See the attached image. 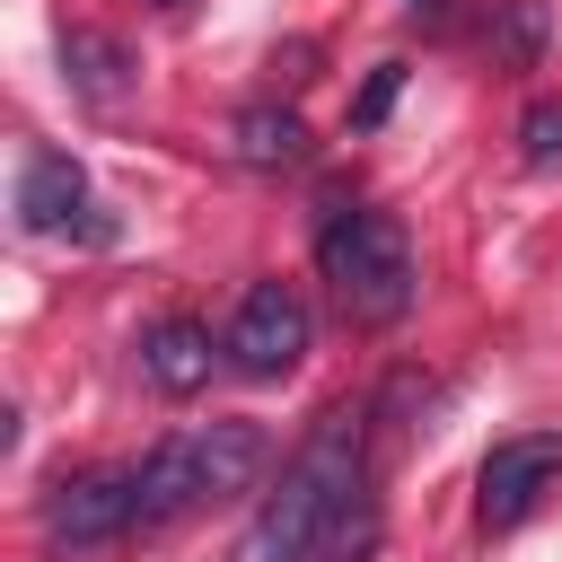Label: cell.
I'll list each match as a JSON object with an SVG mask.
<instances>
[{
    "mask_svg": "<svg viewBox=\"0 0 562 562\" xmlns=\"http://www.w3.org/2000/svg\"><path fill=\"white\" fill-rule=\"evenodd\" d=\"M369 536V404H334L263 492L237 562H351Z\"/></svg>",
    "mask_w": 562,
    "mask_h": 562,
    "instance_id": "obj_1",
    "label": "cell"
},
{
    "mask_svg": "<svg viewBox=\"0 0 562 562\" xmlns=\"http://www.w3.org/2000/svg\"><path fill=\"white\" fill-rule=\"evenodd\" d=\"M553 483H562V430H518V439H501V448L483 457V474H474V518H483V527H518Z\"/></svg>",
    "mask_w": 562,
    "mask_h": 562,
    "instance_id": "obj_5",
    "label": "cell"
},
{
    "mask_svg": "<svg viewBox=\"0 0 562 562\" xmlns=\"http://www.w3.org/2000/svg\"><path fill=\"white\" fill-rule=\"evenodd\" d=\"M140 369H149L158 395H193V386L211 378V334H202L193 316H158V325L140 334Z\"/></svg>",
    "mask_w": 562,
    "mask_h": 562,
    "instance_id": "obj_8",
    "label": "cell"
},
{
    "mask_svg": "<svg viewBox=\"0 0 562 562\" xmlns=\"http://www.w3.org/2000/svg\"><path fill=\"white\" fill-rule=\"evenodd\" d=\"M316 263H325L334 307L351 325H395L422 290V263H413V237L395 211H334L316 237Z\"/></svg>",
    "mask_w": 562,
    "mask_h": 562,
    "instance_id": "obj_3",
    "label": "cell"
},
{
    "mask_svg": "<svg viewBox=\"0 0 562 562\" xmlns=\"http://www.w3.org/2000/svg\"><path fill=\"white\" fill-rule=\"evenodd\" d=\"M158 9H184V0H158Z\"/></svg>",
    "mask_w": 562,
    "mask_h": 562,
    "instance_id": "obj_14",
    "label": "cell"
},
{
    "mask_svg": "<svg viewBox=\"0 0 562 562\" xmlns=\"http://www.w3.org/2000/svg\"><path fill=\"white\" fill-rule=\"evenodd\" d=\"M553 53V0H501L492 9V61L501 70H544Z\"/></svg>",
    "mask_w": 562,
    "mask_h": 562,
    "instance_id": "obj_11",
    "label": "cell"
},
{
    "mask_svg": "<svg viewBox=\"0 0 562 562\" xmlns=\"http://www.w3.org/2000/svg\"><path fill=\"white\" fill-rule=\"evenodd\" d=\"M395 97H404V61H378V70H369V88L351 97V123H360V132H378V123L395 114Z\"/></svg>",
    "mask_w": 562,
    "mask_h": 562,
    "instance_id": "obj_13",
    "label": "cell"
},
{
    "mask_svg": "<svg viewBox=\"0 0 562 562\" xmlns=\"http://www.w3.org/2000/svg\"><path fill=\"white\" fill-rule=\"evenodd\" d=\"M35 527H44V553H97V544H114V536L140 527V483L114 474V465L105 474H70V483L44 492Z\"/></svg>",
    "mask_w": 562,
    "mask_h": 562,
    "instance_id": "obj_4",
    "label": "cell"
},
{
    "mask_svg": "<svg viewBox=\"0 0 562 562\" xmlns=\"http://www.w3.org/2000/svg\"><path fill=\"white\" fill-rule=\"evenodd\" d=\"M518 158H527L536 176L562 167V97H536V105L518 114Z\"/></svg>",
    "mask_w": 562,
    "mask_h": 562,
    "instance_id": "obj_12",
    "label": "cell"
},
{
    "mask_svg": "<svg viewBox=\"0 0 562 562\" xmlns=\"http://www.w3.org/2000/svg\"><path fill=\"white\" fill-rule=\"evenodd\" d=\"M220 351H228L246 378H281V369H299V351H307V307H299V290H290V281H255V290L237 299Z\"/></svg>",
    "mask_w": 562,
    "mask_h": 562,
    "instance_id": "obj_6",
    "label": "cell"
},
{
    "mask_svg": "<svg viewBox=\"0 0 562 562\" xmlns=\"http://www.w3.org/2000/svg\"><path fill=\"white\" fill-rule=\"evenodd\" d=\"M61 70H70V88L97 97V105H114V97L132 88V53H123V35H105V26H61Z\"/></svg>",
    "mask_w": 562,
    "mask_h": 562,
    "instance_id": "obj_9",
    "label": "cell"
},
{
    "mask_svg": "<svg viewBox=\"0 0 562 562\" xmlns=\"http://www.w3.org/2000/svg\"><path fill=\"white\" fill-rule=\"evenodd\" d=\"M79 211H88L79 158H70V149H26V167H18V228L53 237V228H70Z\"/></svg>",
    "mask_w": 562,
    "mask_h": 562,
    "instance_id": "obj_7",
    "label": "cell"
},
{
    "mask_svg": "<svg viewBox=\"0 0 562 562\" xmlns=\"http://www.w3.org/2000/svg\"><path fill=\"white\" fill-rule=\"evenodd\" d=\"M228 149H237L246 167H299V158H307V123H299L290 105H246V114L228 123Z\"/></svg>",
    "mask_w": 562,
    "mask_h": 562,
    "instance_id": "obj_10",
    "label": "cell"
},
{
    "mask_svg": "<svg viewBox=\"0 0 562 562\" xmlns=\"http://www.w3.org/2000/svg\"><path fill=\"white\" fill-rule=\"evenodd\" d=\"M263 457H272V439H263L255 422H202V430L158 439V448L132 465V483H140V527H176V518L202 509V501L255 492Z\"/></svg>",
    "mask_w": 562,
    "mask_h": 562,
    "instance_id": "obj_2",
    "label": "cell"
}]
</instances>
